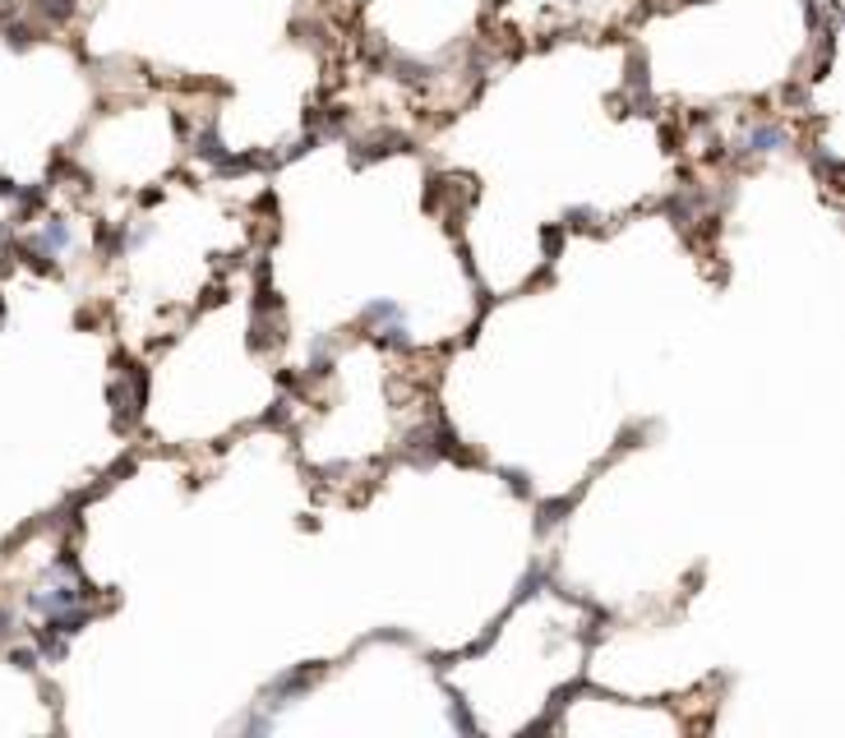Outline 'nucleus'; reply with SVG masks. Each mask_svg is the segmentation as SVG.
Here are the masks:
<instances>
[{
	"mask_svg": "<svg viewBox=\"0 0 845 738\" xmlns=\"http://www.w3.org/2000/svg\"><path fill=\"white\" fill-rule=\"evenodd\" d=\"M14 665H19V669H33V665H37V655H33V651H14Z\"/></svg>",
	"mask_w": 845,
	"mask_h": 738,
	"instance_id": "nucleus-1",
	"label": "nucleus"
},
{
	"mask_svg": "<svg viewBox=\"0 0 845 738\" xmlns=\"http://www.w3.org/2000/svg\"><path fill=\"white\" fill-rule=\"evenodd\" d=\"M10 628H14V614L10 609H0V637H10Z\"/></svg>",
	"mask_w": 845,
	"mask_h": 738,
	"instance_id": "nucleus-2",
	"label": "nucleus"
}]
</instances>
